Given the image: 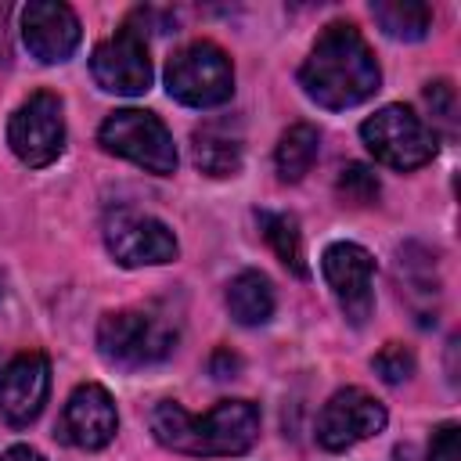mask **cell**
<instances>
[{
  "mask_svg": "<svg viewBox=\"0 0 461 461\" xmlns=\"http://www.w3.org/2000/svg\"><path fill=\"white\" fill-rule=\"evenodd\" d=\"M22 40L36 61L58 65V61L72 58V50L79 47V18L68 4L32 0L22 11Z\"/></svg>",
  "mask_w": 461,
  "mask_h": 461,
  "instance_id": "cell-13",
  "label": "cell"
},
{
  "mask_svg": "<svg viewBox=\"0 0 461 461\" xmlns=\"http://www.w3.org/2000/svg\"><path fill=\"white\" fill-rule=\"evenodd\" d=\"M371 14L393 40H421L432 29V11L421 0H378L371 4Z\"/></svg>",
  "mask_w": 461,
  "mask_h": 461,
  "instance_id": "cell-18",
  "label": "cell"
},
{
  "mask_svg": "<svg viewBox=\"0 0 461 461\" xmlns=\"http://www.w3.org/2000/svg\"><path fill=\"white\" fill-rule=\"evenodd\" d=\"M299 83L310 101L339 112V108H353L367 101L378 90L382 72L360 29L349 22H331L317 36L310 58L303 61Z\"/></svg>",
  "mask_w": 461,
  "mask_h": 461,
  "instance_id": "cell-1",
  "label": "cell"
},
{
  "mask_svg": "<svg viewBox=\"0 0 461 461\" xmlns=\"http://www.w3.org/2000/svg\"><path fill=\"white\" fill-rule=\"evenodd\" d=\"M166 90H169V97H176L187 108H216V104L230 101V94H234L230 58L216 43L194 40L169 58Z\"/></svg>",
  "mask_w": 461,
  "mask_h": 461,
  "instance_id": "cell-4",
  "label": "cell"
},
{
  "mask_svg": "<svg viewBox=\"0 0 461 461\" xmlns=\"http://www.w3.org/2000/svg\"><path fill=\"white\" fill-rule=\"evenodd\" d=\"M367 151L389 169H418L436 155V130L403 104H385L360 122Z\"/></svg>",
  "mask_w": 461,
  "mask_h": 461,
  "instance_id": "cell-6",
  "label": "cell"
},
{
  "mask_svg": "<svg viewBox=\"0 0 461 461\" xmlns=\"http://www.w3.org/2000/svg\"><path fill=\"white\" fill-rule=\"evenodd\" d=\"M7 144L25 166L32 169L50 166L65 151L61 97L50 90H36L29 101H22L7 122Z\"/></svg>",
  "mask_w": 461,
  "mask_h": 461,
  "instance_id": "cell-7",
  "label": "cell"
},
{
  "mask_svg": "<svg viewBox=\"0 0 461 461\" xmlns=\"http://www.w3.org/2000/svg\"><path fill=\"white\" fill-rule=\"evenodd\" d=\"M194 162L209 176H234L241 166V133L227 119H212L194 130Z\"/></svg>",
  "mask_w": 461,
  "mask_h": 461,
  "instance_id": "cell-15",
  "label": "cell"
},
{
  "mask_svg": "<svg viewBox=\"0 0 461 461\" xmlns=\"http://www.w3.org/2000/svg\"><path fill=\"white\" fill-rule=\"evenodd\" d=\"M0 461H43V454L32 450V447H7V450L0 454Z\"/></svg>",
  "mask_w": 461,
  "mask_h": 461,
  "instance_id": "cell-25",
  "label": "cell"
},
{
  "mask_svg": "<svg viewBox=\"0 0 461 461\" xmlns=\"http://www.w3.org/2000/svg\"><path fill=\"white\" fill-rule=\"evenodd\" d=\"M429 461H461V429L454 421L439 425L429 439Z\"/></svg>",
  "mask_w": 461,
  "mask_h": 461,
  "instance_id": "cell-23",
  "label": "cell"
},
{
  "mask_svg": "<svg viewBox=\"0 0 461 461\" xmlns=\"http://www.w3.org/2000/svg\"><path fill=\"white\" fill-rule=\"evenodd\" d=\"M339 191H342V198H349L353 205H367V202L378 198V176H375L367 166L353 162V166L342 169V176H339Z\"/></svg>",
  "mask_w": 461,
  "mask_h": 461,
  "instance_id": "cell-21",
  "label": "cell"
},
{
  "mask_svg": "<svg viewBox=\"0 0 461 461\" xmlns=\"http://www.w3.org/2000/svg\"><path fill=\"white\" fill-rule=\"evenodd\" d=\"M227 310L245 328L267 324L274 317V285H270V277L259 274V270H241L227 285Z\"/></svg>",
  "mask_w": 461,
  "mask_h": 461,
  "instance_id": "cell-16",
  "label": "cell"
},
{
  "mask_svg": "<svg viewBox=\"0 0 461 461\" xmlns=\"http://www.w3.org/2000/svg\"><path fill=\"white\" fill-rule=\"evenodd\" d=\"M97 140L104 151L148 169V173H158V176H169L176 169V144H173V133L166 130V122L144 108H119L112 112L101 130H97Z\"/></svg>",
  "mask_w": 461,
  "mask_h": 461,
  "instance_id": "cell-5",
  "label": "cell"
},
{
  "mask_svg": "<svg viewBox=\"0 0 461 461\" xmlns=\"http://www.w3.org/2000/svg\"><path fill=\"white\" fill-rule=\"evenodd\" d=\"M259 227H263V238L270 241V249L277 252V259H281L295 277H306L310 267H306V256H303V230H299V220L288 216V212H259Z\"/></svg>",
  "mask_w": 461,
  "mask_h": 461,
  "instance_id": "cell-19",
  "label": "cell"
},
{
  "mask_svg": "<svg viewBox=\"0 0 461 461\" xmlns=\"http://www.w3.org/2000/svg\"><path fill=\"white\" fill-rule=\"evenodd\" d=\"M317 151H321V133L310 126V122H295L292 130L281 133L277 140V151H274V166H277V176L285 184H295L310 173V166L317 162Z\"/></svg>",
  "mask_w": 461,
  "mask_h": 461,
  "instance_id": "cell-17",
  "label": "cell"
},
{
  "mask_svg": "<svg viewBox=\"0 0 461 461\" xmlns=\"http://www.w3.org/2000/svg\"><path fill=\"white\" fill-rule=\"evenodd\" d=\"M321 270H324V281H328L331 295L339 299L342 313L353 324H364L375 310V288H371L375 259H371V252L357 241H335L324 249Z\"/></svg>",
  "mask_w": 461,
  "mask_h": 461,
  "instance_id": "cell-9",
  "label": "cell"
},
{
  "mask_svg": "<svg viewBox=\"0 0 461 461\" xmlns=\"http://www.w3.org/2000/svg\"><path fill=\"white\" fill-rule=\"evenodd\" d=\"M50 393V360L43 353H18L0 371V418L14 429L40 418Z\"/></svg>",
  "mask_w": 461,
  "mask_h": 461,
  "instance_id": "cell-12",
  "label": "cell"
},
{
  "mask_svg": "<svg viewBox=\"0 0 461 461\" xmlns=\"http://www.w3.org/2000/svg\"><path fill=\"white\" fill-rule=\"evenodd\" d=\"M104 245L122 267H162L176 259V238L173 230L133 209H112L104 216Z\"/></svg>",
  "mask_w": 461,
  "mask_h": 461,
  "instance_id": "cell-8",
  "label": "cell"
},
{
  "mask_svg": "<svg viewBox=\"0 0 461 461\" xmlns=\"http://www.w3.org/2000/svg\"><path fill=\"white\" fill-rule=\"evenodd\" d=\"M97 349L115 367H151L176 349V328L155 310H115L97 324Z\"/></svg>",
  "mask_w": 461,
  "mask_h": 461,
  "instance_id": "cell-3",
  "label": "cell"
},
{
  "mask_svg": "<svg viewBox=\"0 0 461 461\" xmlns=\"http://www.w3.org/2000/svg\"><path fill=\"white\" fill-rule=\"evenodd\" d=\"M234 371H238V357H230L227 349H220V353L212 357V375H216V378H234Z\"/></svg>",
  "mask_w": 461,
  "mask_h": 461,
  "instance_id": "cell-24",
  "label": "cell"
},
{
  "mask_svg": "<svg viewBox=\"0 0 461 461\" xmlns=\"http://www.w3.org/2000/svg\"><path fill=\"white\" fill-rule=\"evenodd\" d=\"M90 72H94V79H97L101 90L122 94V97L144 94L151 86V76H155L151 72L148 47H144V36L137 29H130V25L94 47Z\"/></svg>",
  "mask_w": 461,
  "mask_h": 461,
  "instance_id": "cell-11",
  "label": "cell"
},
{
  "mask_svg": "<svg viewBox=\"0 0 461 461\" xmlns=\"http://www.w3.org/2000/svg\"><path fill=\"white\" fill-rule=\"evenodd\" d=\"M0 292H4V288H0Z\"/></svg>",
  "mask_w": 461,
  "mask_h": 461,
  "instance_id": "cell-26",
  "label": "cell"
},
{
  "mask_svg": "<svg viewBox=\"0 0 461 461\" xmlns=\"http://www.w3.org/2000/svg\"><path fill=\"white\" fill-rule=\"evenodd\" d=\"M385 429V407L367 389H339L317 414V443L324 450H349Z\"/></svg>",
  "mask_w": 461,
  "mask_h": 461,
  "instance_id": "cell-10",
  "label": "cell"
},
{
  "mask_svg": "<svg viewBox=\"0 0 461 461\" xmlns=\"http://www.w3.org/2000/svg\"><path fill=\"white\" fill-rule=\"evenodd\" d=\"M119 429V414H115V400L104 385L86 382L79 385L65 411H61V439L79 447V450H101L112 443Z\"/></svg>",
  "mask_w": 461,
  "mask_h": 461,
  "instance_id": "cell-14",
  "label": "cell"
},
{
  "mask_svg": "<svg viewBox=\"0 0 461 461\" xmlns=\"http://www.w3.org/2000/svg\"><path fill=\"white\" fill-rule=\"evenodd\" d=\"M425 104L432 112V122L443 130V133H454V122H457V97H454V86L447 79H436L425 86Z\"/></svg>",
  "mask_w": 461,
  "mask_h": 461,
  "instance_id": "cell-20",
  "label": "cell"
},
{
  "mask_svg": "<svg viewBox=\"0 0 461 461\" xmlns=\"http://www.w3.org/2000/svg\"><path fill=\"white\" fill-rule=\"evenodd\" d=\"M371 364H375V371L382 375V382H389V385H400V382H407V378L414 375V353L403 349L400 342L382 346V353H378Z\"/></svg>",
  "mask_w": 461,
  "mask_h": 461,
  "instance_id": "cell-22",
  "label": "cell"
},
{
  "mask_svg": "<svg viewBox=\"0 0 461 461\" xmlns=\"http://www.w3.org/2000/svg\"><path fill=\"white\" fill-rule=\"evenodd\" d=\"M151 432L162 447L191 457H234L259 436V411L249 400H220L209 414L194 418L176 400H162L151 411Z\"/></svg>",
  "mask_w": 461,
  "mask_h": 461,
  "instance_id": "cell-2",
  "label": "cell"
}]
</instances>
